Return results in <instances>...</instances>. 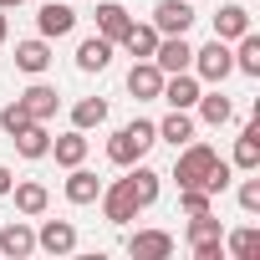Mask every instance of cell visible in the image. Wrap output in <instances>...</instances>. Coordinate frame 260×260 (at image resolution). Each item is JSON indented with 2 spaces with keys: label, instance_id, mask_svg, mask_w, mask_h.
<instances>
[{
  "label": "cell",
  "instance_id": "obj_17",
  "mask_svg": "<svg viewBox=\"0 0 260 260\" xmlns=\"http://www.w3.org/2000/svg\"><path fill=\"white\" fill-rule=\"evenodd\" d=\"M21 102H26V112H31L36 122H51V117H56V107H61V97H56V87H46V82H36V87H26V92H21Z\"/></svg>",
  "mask_w": 260,
  "mask_h": 260
},
{
  "label": "cell",
  "instance_id": "obj_2",
  "mask_svg": "<svg viewBox=\"0 0 260 260\" xmlns=\"http://www.w3.org/2000/svg\"><path fill=\"white\" fill-rule=\"evenodd\" d=\"M214 164H219V153H214L209 143H184V153L174 158V184H179V189H189V184L204 189V179H209Z\"/></svg>",
  "mask_w": 260,
  "mask_h": 260
},
{
  "label": "cell",
  "instance_id": "obj_32",
  "mask_svg": "<svg viewBox=\"0 0 260 260\" xmlns=\"http://www.w3.org/2000/svg\"><path fill=\"white\" fill-rule=\"evenodd\" d=\"M31 122H36V117L26 112V102H21V97H16V102H6V107H0V127H6L11 138L21 133V127H31Z\"/></svg>",
  "mask_w": 260,
  "mask_h": 260
},
{
  "label": "cell",
  "instance_id": "obj_28",
  "mask_svg": "<svg viewBox=\"0 0 260 260\" xmlns=\"http://www.w3.org/2000/svg\"><path fill=\"white\" fill-rule=\"evenodd\" d=\"M102 122H107V102L102 97H82L72 107V127H82V133H92V127H102Z\"/></svg>",
  "mask_w": 260,
  "mask_h": 260
},
{
  "label": "cell",
  "instance_id": "obj_23",
  "mask_svg": "<svg viewBox=\"0 0 260 260\" xmlns=\"http://www.w3.org/2000/svg\"><path fill=\"white\" fill-rule=\"evenodd\" d=\"M97 194H102V179L97 174H87L82 164L72 169V179H67V199L72 204H97Z\"/></svg>",
  "mask_w": 260,
  "mask_h": 260
},
{
  "label": "cell",
  "instance_id": "obj_29",
  "mask_svg": "<svg viewBox=\"0 0 260 260\" xmlns=\"http://www.w3.org/2000/svg\"><path fill=\"white\" fill-rule=\"evenodd\" d=\"M230 56H235V72L260 77V36H255V31H245V36H240V46H235Z\"/></svg>",
  "mask_w": 260,
  "mask_h": 260
},
{
  "label": "cell",
  "instance_id": "obj_15",
  "mask_svg": "<svg viewBox=\"0 0 260 260\" xmlns=\"http://www.w3.org/2000/svg\"><path fill=\"white\" fill-rule=\"evenodd\" d=\"M158 127V143H174V148H184V143H194V117H189V107H174L164 122H153Z\"/></svg>",
  "mask_w": 260,
  "mask_h": 260
},
{
  "label": "cell",
  "instance_id": "obj_31",
  "mask_svg": "<svg viewBox=\"0 0 260 260\" xmlns=\"http://www.w3.org/2000/svg\"><path fill=\"white\" fill-rule=\"evenodd\" d=\"M179 209H184V214H209V209H214V194L199 189V184H189V189H179Z\"/></svg>",
  "mask_w": 260,
  "mask_h": 260
},
{
  "label": "cell",
  "instance_id": "obj_21",
  "mask_svg": "<svg viewBox=\"0 0 260 260\" xmlns=\"http://www.w3.org/2000/svg\"><path fill=\"white\" fill-rule=\"evenodd\" d=\"M11 143H16V153H21V158H46V153H51V133H46V122L21 127Z\"/></svg>",
  "mask_w": 260,
  "mask_h": 260
},
{
  "label": "cell",
  "instance_id": "obj_30",
  "mask_svg": "<svg viewBox=\"0 0 260 260\" xmlns=\"http://www.w3.org/2000/svg\"><path fill=\"white\" fill-rule=\"evenodd\" d=\"M224 250H230L235 260H250V255L260 250V230H255V224H245V230H235V235L224 240Z\"/></svg>",
  "mask_w": 260,
  "mask_h": 260
},
{
  "label": "cell",
  "instance_id": "obj_19",
  "mask_svg": "<svg viewBox=\"0 0 260 260\" xmlns=\"http://www.w3.org/2000/svg\"><path fill=\"white\" fill-rule=\"evenodd\" d=\"M245 31H250V11L245 6H219L214 11V36L219 41H240Z\"/></svg>",
  "mask_w": 260,
  "mask_h": 260
},
{
  "label": "cell",
  "instance_id": "obj_7",
  "mask_svg": "<svg viewBox=\"0 0 260 260\" xmlns=\"http://www.w3.org/2000/svg\"><path fill=\"white\" fill-rule=\"evenodd\" d=\"M36 250H46V255H72V250H77V224H72V219H46V224L36 230Z\"/></svg>",
  "mask_w": 260,
  "mask_h": 260
},
{
  "label": "cell",
  "instance_id": "obj_13",
  "mask_svg": "<svg viewBox=\"0 0 260 260\" xmlns=\"http://www.w3.org/2000/svg\"><path fill=\"white\" fill-rule=\"evenodd\" d=\"M127 92H133L138 102H153L164 92V72L153 61H133V72H127Z\"/></svg>",
  "mask_w": 260,
  "mask_h": 260
},
{
  "label": "cell",
  "instance_id": "obj_8",
  "mask_svg": "<svg viewBox=\"0 0 260 260\" xmlns=\"http://www.w3.org/2000/svg\"><path fill=\"white\" fill-rule=\"evenodd\" d=\"M97 199H102V214H107V224H127V219H138V199L127 194V184H122V179H117V184H107Z\"/></svg>",
  "mask_w": 260,
  "mask_h": 260
},
{
  "label": "cell",
  "instance_id": "obj_33",
  "mask_svg": "<svg viewBox=\"0 0 260 260\" xmlns=\"http://www.w3.org/2000/svg\"><path fill=\"white\" fill-rule=\"evenodd\" d=\"M230 174H235V164H224V158H219V164L209 169V179H204V189H209V194H219V189H230Z\"/></svg>",
  "mask_w": 260,
  "mask_h": 260
},
{
  "label": "cell",
  "instance_id": "obj_1",
  "mask_svg": "<svg viewBox=\"0 0 260 260\" xmlns=\"http://www.w3.org/2000/svg\"><path fill=\"white\" fill-rule=\"evenodd\" d=\"M158 143V127L148 122V117H133L127 127H117V133L107 138V158L117 164V169H127V164H143V153Z\"/></svg>",
  "mask_w": 260,
  "mask_h": 260
},
{
  "label": "cell",
  "instance_id": "obj_6",
  "mask_svg": "<svg viewBox=\"0 0 260 260\" xmlns=\"http://www.w3.org/2000/svg\"><path fill=\"white\" fill-rule=\"evenodd\" d=\"M164 77L169 72H189V61H194V46L184 41V36H158V46H153V56H148Z\"/></svg>",
  "mask_w": 260,
  "mask_h": 260
},
{
  "label": "cell",
  "instance_id": "obj_5",
  "mask_svg": "<svg viewBox=\"0 0 260 260\" xmlns=\"http://www.w3.org/2000/svg\"><path fill=\"white\" fill-rule=\"evenodd\" d=\"M189 26H194L189 0H158V11H153V31L158 36H189Z\"/></svg>",
  "mask_w": 260,
  "mask_h": 260
},
{
  "label": "cell",
  "instance_id": "obj_22",
  "mask_svg": "<svg viewBox=\"0 0 260 260\" xmlns=\"http://www.w3.org/2000/svg\"><path fill=\"white\" fill-rule=\"evenodd\" d=\"M51 153H56V164H61V169H77V164L87 158V133H82V127H72V133L51 138Z\"/></svg>",
  "mask_w": 260,
  "mask_h": 260
},
{
  "label": "cell",
  "instance_id": "obj_9",
  "mask_svg": "<svg viewBox=\"0 0 260 260\" xmlns=\"http://www.w3.org/2000/svg\"><path fill=\"white\" fill-rule=\"evenodd\" d=\"M127 255L133 260H169L174 255V235L169 230H138L133 240H127Z\"/></svg>",
  "mask_w": 260,
  "mask_h": 260
},
{
  "label": "cell",
  "instance_id": "obj_16",
  "mask_svg": "<svg viewBox=\"0 0 260 260\" xmlns=\"http://www.w3.org/2000/svg\"><path fill=\"white\" fill-rule=\"evenodd\" d=\"M127 26H133V16H127L117 0H102V6H97V36H107V41L117 46V41L127 36Z\"/></svg>",
  "mask_w": 260,
  "mask_h": 260
},
{
  "label": "cell",
  "instance_id": "obj_25",
  "mask_svg": "<svg viewBox=\"0 0 260 260\" xmlns=\"http://www.w3.org/2000/svg\"><path fill=\"white\" fill-rule=\"evenodd\" d=\"M235 169H260V122H245V133L235 143Z\"/></svg>",
  "mask_w": 260,
  "mask_h": 260
},
{
  "label": "cell",
  "instance_id": "obj_36",
  "mask_svg": "<svg viewBox=\"0 0 260 260\" xmlns=\"http://www.w3.org/2000/svg\"><path fill=\"white\" fill-rule=\"evenodd\" d=\"M11 36V26H6V11H0V41H6Z\"/></svg>",
  "mask_w": 260,
  "mask_h": 260
},
{
  "label": "cell",
  "instance_id": "obj_14",
  "mask_svg": "<svg viewBox=\"0 0 260 260\" xmlns=\"http://www.w3.org/2000/svg\"><path fill=\"white\" fill-rule=\"evenodd\" d=\"M16 67H21V72H31V77H41V72L51 67V41H46V36L16 41Z\"/></svg>",
  "mask_w": 260,
  "mask_h": 260
},
{
  "label": "cell",
  "instance_id": "obj_4",
  "mask_svg": "<svg viewBox=\"0 0 260 260\" xmlns=\"http://www.w3.org/2000/svg\"><path fill=\"white\" fill-rule=\"evenodd\" d=\"M189 67H194V77H199V82H214V87H219V82L235 72L230 41H219V36H214L209 46H199V51H194V61H189Z\"/></svg>",
  "mask_w": 260,
  "mask_h": 260
},
{
  "label": "cell",
  "instance_id": "obj_35",
  "mask_svg": "<svg viewBox=\"0 0 260 260\" xmlns=\"http://www.w3.org/2000/svg\"><path fill=\"white\" fill-rule=\"evenodd\" d=\"M11 184H16V179H11V169H6V164H0V199H6V194H11Z\"/></svg>",
  "mask_w": 260,
  "mask_h": 260
},
{
  "label": "cell",
  "instance_id": "obj_3",
  "mask_svg": "<svg viewBox=\"0 0 260 260\" xmlns=\"http://www.w3.org/2000/svg\"><path fill=\"white\" fill-rule=\"evenodd\" d=\"M189 250L194 260H224V224L209 214H189Z\"/></svg>",
  "mask_w": 260,
  "mask_h": 260
},
{
  "label": "cell",
  "instance_id": "obj_20",
  "mask_svg": "<svg viewBox=\"0 0 260 260\" xmlns=\"http://www.w3.org/2000/svg\"><path fill=\"white\" fill-rule=\"evenodd\" d=\"M107 61H112V41L107 36H87L77 46V72H107Z\"/></svg>",
  "mask_w": 260,
  "mask_h": 260
},
{
  "label": "cell",
  "instance_id": "obj_27",
  "mask_svg": "<svg viewBox=\"0 0 260 260\" xmlns=\"http://www.w3.org/2000/svg\"><path fill=\"white\" fill-rule=\"evenodd\" d=\"M122 46H127V56H133V61H148L153 56V46H158V31L153 26H127V36H122Z\"/></svg>",
  "mask_w": 260,
  "mask_h": 260
},
{
  "label": "cell",
  "instance_id": "obj_18",
  "mask_svg": "<svg viewBox=\"0 0 260 260\" xmlns=\"http://www.w3.org/2000/svg\"><path fill=\"white\" fill-rule=\"evenodd\" d=\"M122 184H127V194L138 199V209H148V204L158 199V174L143 169V164H127V179H122Z\"/></svg>",
  "mask_w": 260,
  "mask_h": 260
},
{
  "label": "cell",
  "instance_id": "obj_11",
  "mask_svg": "<svg viewBox=\"0 0 260 260\" xmlns=\"http://www.w3.org/2000/svg\"><path fill=\"white\" fill-rule=\"evenodd\" d=\"M158 97H164L169 107H194V102H199V77H194V72H169Z\"/></svg>",
  "mask_w": 260,
  "mask_h": 260
},
{
  "label": "cell",
  "instance_id": "obj_26",
  "mask_svg": "<svg viewBox=\"0 0 260 260\" xmlns=\"http://www.w3.org/2000/svg\"><path fill=\"white\" fill-rule=\"evenodd\" d=\"M194 107H199V117H204L209 127H224V122L235 117V107H230V97H224V92H199V102H194Z\"/></svg>",
  "mask_w": 260,
  "mask_h": 260
},
{
  "label": "cell",
  "instance_id": "obj_12",
  "mask_svg": "<svg viewBox=\"0 0 260 260\" xmlns=\"http://www.w3.org/2000/svg\"><path fill=\"white\" fill-rule=\"evenodd\" d=\"M36 250V230L26 219H11L6 230H0V255H11V260H26Z\"/></svg>",
  "mask_w": 260,
  "mask_h": 260
},
{
  "label": "cell",
  "instance_id": "obj_10",
  "mask_svg": "<svg viewBox=\"0 0 260 260\" xmlns=\"http://www.w3.org/2000/svg\"><path fill=\"white\" fill-rule=\"evenodd\" d=\"M36 31H41L46 41L72 36V31H77V11H72V6H61V0H46V6H41V16H36Z\"/></svg>",
  "mask_w": 260,
  "mask_h": 260
},
{
  "label": "cell",
  "instance_id": "obj_37",
  "mask_svg": "<svg viewBox=\"0 0 260 260\" xmlns=\"http://www.w3.org/2000/svg\"><path fill=\"white\" fill-rule=\"evenodd\" d=\"M16 6H21V0H0V11H16Z\"/></svg>",
  "mask_w": 260,
  "mask_h": 260
},
{
  "label": "cell",
  "instance_id": "obj_24",
  "mask_svg": "<svg viewBox=\"0 0 260 260\" xmlns=\"http://www.w3.org/2000/svg\"><path fill=\"white\" fill-rule=\"evenodd\" d=\"M11 194H16V209H21V214H46V204H51L46 184H36V179H26V184H11Z\"/></svg>",
  "mask_w": 260,
  "mask_h": 260
},
{
  "label": "cell",
  "instance_id": "obj_34",
  "mask_svg": "<svg viewBox=\"0 0 260 260\" xmlns=\"http://www.w3.org/2000/svg\"><path fill=\"white\" fill-rule=\"evenodd\" d=\"M240 209L245 214H260V179H245L240 184Z\"/></svg>",
  "mask_w": 260,
  "mask_h": 260
}]
</instances>
